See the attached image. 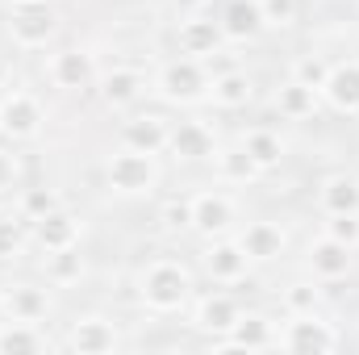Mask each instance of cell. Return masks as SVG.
<instances>
[{"mask_svg": "<svg viewBox=\"0 0 359 355\" xmlns=\"http://www.w3.org/2000/svg\"><path fill=\"white\" fill-rule=\"evenodd\" d=\"M46 351V335L38 330V322H8L0 326V355H38Z\"/></svg>", "mask_w": 359, "mask_h": 355, "instance_id": "obj_25", "label": "cell"}, {"mask_svg": "<svg viewBox=\"0 0 359 355\" xmlns=\"http://www.w3.org/2000/svg\"><path fill=\"white\" fill-rule=\"evenodd\" d=\"M46 276L55 284H76L84 276V255H76V247L67 251H46Z\"/></svg>", "mask_w": 359, "mask_h": 355, "instance_id": "obj_29", "label": "cell"}, {"mask_svg": "<svg viewBox=\"0 0 359 355\" xmlns=\"http://www.w3.org/2000/svg\"><path fill=\"white\" fill-rule=\"evenodd\" d=\"M251 96H255V84H251L247 72H222V76H213L209 100H213L217 109H247Z\"/></svg>", "mask_w": 359, "mask_h": 355, "instance_id": "obj_24", "label": "cell"}, {"mask_svg": "<svg viewBox=\"0 0 359 355\" xmlns=\"http://www.w3.org/2000/svg\"><path fill=\"white\" fill-rule=\"evenodd\" d=\"M209 88H213V80H209L205 63L192 59V55L163 63L159 76H155V92L168 105H201V100H209Z\"/></svg>", "mask_w": 359, "mask_h": 355, "instance_id": "obj_2", "label": "cell"}, {"mask_svg": "<svg viewBox=\"0 0 359 355\" xmlns=\"http://www.w3.org/2000/svg\"><path fill=\"white\" fill-rule=\"evenodd\" d=\"M222 42H226V34H222V21L192 17V21H184V25H180V51H184V55H192V59H205V55H213Z\"/></svg>", "mask_w": 359, "mask_h": 355, "instance_id": "obj_22", "label": "cell"}, {"mask_svg": "<svg viewBox=\"0 0 359 355\" xmlns=\"http://www.w3.org/2000/svg\"><path fill=\"white\" fill-rule=\"evenodd\" d=\"M4 314H8V309H4V293H0V322H4Z\"/></svg>", "mask_w": 359, "mask_h": 355, "instance_id": "obj_39", "label": "cell"}, {"mask_svg": "<svg viewBox=\"0 0 359 355\" xmlns=\"http://www.w3.org/2000/svg\"><path fill=\"white\" fill-rule=\"evenodd\" d=\"M318 205L322 213H359V180L347 172L326 176L318 188Z\"/></svg>", "mask_w": 359, "mask_h": 355, "instance_id": "obj_21", "label": "cell"}, {"mask_svg": "<svg viewBox=\"0 0 359 355\" xmlns=\"http://www.w3.org/2000/svg\"><path fill=\"white\" fill-rule=\"evenodd\" d=\"M42 121H46V113H42V105L29 92H8L0 100V134H8L13 142L34 138L42 130Z\"/></svg>", "mask_w": 359, "mask_h": 355, "instance_id": "obj_7", "label": "cell"}, {"mask_svg": "<svg viewBox=\"0 0 359 355\" xmlns=\"http://www.w3.org/2000/svg\"><path fill=\"white\" fill-rule=\"evenodd\" d=\"M147 96V76L138 67H113L100 76V100L109 109H130Z\"/></svg>", "mask_w": 359, "mask_h": 355, "instance_id": "obj_13", "label": "cell"}, {"mask_svg": "<svg viewBox=\"0 0 359 355\" xmlns=\"http://www.w3.org/2000/svg\"><path fill=\"white\" fill-rule=\"evenodd\" d=\"M63 201H59V192L55 188H25L21 192V213L29 217V222H38V217H46L50 209H59Z\"/></svg>", "mask_w": 359, "mask_h": 355, "instance_id": "obj_30", "label": "cell"}, {"mask_svg": "<svg viewBox=\"0 0 359 355\" xmlns=\"http://www.w3.org/2000/svg\"><path fill=\"white\" fill-rule=\"evenodd\" d=\"M205 0H176V8H201Z\"/></svg>", "mask_w": 359, "mask_h": 355, "instance_id": "obj_38", "label": "cell"}, {"mask_svg": "<svg viewBox=\"0 0 359 355\" xmlns=\"http://www.w3.org/2000/svg\"><path fill=\"white\" fill-rule=\"evenodd\" d=\"M50 80L55 88H67V92H80L96 84V55L92 51H59L50 59Z\"/></svg>", "mask_w": 359, "mask_h": 355, "instance_id": "obj_11", "label": "cell"}, {"mask_svg": "<svg viewBox=\"0 0 359 355\" xmlns=\"http://www.w3.org/2000/svg\"><path fill=\"white\" fill-rule=\"evenodd\" d=\"M326 234L347 243L351 251L359 247V213H326Z\"/></svg>", "mask_w": 359, "mask_h": 355, "instance_id": "obj_35", "label": "cell"}, {"mask_svg": "<svg viewBox=\"0 0 359 355\" xmlns=\"http://www.w3.org/2000/svg\"><path fill=\"white\" fill-rule=\"evenodd\" d=\"M168 151L184 159V163H196V159H209L213 155V130L201 126V121H180L176 130L168 134Z\"/></svg>", "mask_w": 359, "mask_h": 355, "instance_id": "obj_19", "label": "cell"}, {"mask_svg": "<svg viewBox=\"0 0 359 355\" xmlns=\"http://www.w3.org/2000/svg\"><path fill=\"white\" fill-rule=\"evenodd\" d=\"M284 305H288V314H313L318 305H322V288L318 284H288L284 288Z\"/></svg>", "mask_w": 359, "mask_h": 355, "instance_id": "obj_31", "label": "cell"}, {"mask_svg": "<svg viewBox=\"0 0 359 355\" xmlns=\"http://www.w3.org/2000/svg\"><path fill=\"white\" fill-rule=\"evenodd\" d=\"M25 247V230L13 217H0V260H17Z\"/></svg>", "mask_w": 359, "mask_h": 355, "instance_id": "obj_36", "label": "cell"}, {"mask_svg": "<svg viewBox=\"0 0 359 355\" xmlns=\"http://www.w3.org/2000/svg\"><path fill=\"white\" fill-rule=\"evenodd\" d=\"M339 343H343V339H339L334 322H326V318L313 309V314H292L288 326L280 330V343H276V347L297 351V355H322V351H334Z\"/></svg>", "mask_w": 359, "mask_h": 355, "instance_id": "obj_5", "label": "cell"}, {"mask_svg": "<svg viewBox=\"0 0 359 355\" xmlns=\"http://www.w3.org/2000/svg\"><path fill=\"white\" fill-rule=\"evenodd\" d=\"M238 301L234 297H226V293H213V297H201L196 301V314H192V326L196 330H205V335H226L234 322H238Z\"/></svg>", "mask_w": 359, "mask_h": 355, "instance_id": "obj_17", "label": "cell"}, {"mask_svg": "<svg viewBox=\"0 0 359 355\" xmlns=\"http://www.w3.org/2000/svg\"><path fill=\"white\" fill-rule=\"evenodd\" d=\"M213 159H217V180H226V184H251V180L264 176L255 168V159L247 155L243 142L238 147H226V151H213Z\"/></svg>", "mask_w": 359, "mask_h": 355, "instance_id": "obj_27", "label": "cell"}, {"mask_svg": "<svg viewBox=\"0 0 359 355\" xmlns=\"http://www.w3.org/2000/svg\"><path fill=\"white\" fill-rule=\"evenodd\" d=\"M264 13H259V0H230L226 13H222V34L230 42H255L264 34Z\"/></svg>", "mask_w": 359, "mask_h": 355, "instance_id": "obj_18", "label": "cell"}, {"mask_svg": "<svg viewBox=\"0 0 359 355\" xmlns=\"http://www.w3.org/2000/svg\"><path fill=\"white\" fill-rule=\"evenodd\" d=\"M322 96L339 109V113H359V63H334Z\"/></svg>", "mask_w": 359, "mask_h": 355, "instance_id": "obj_20", "label": "cell"}, {"mask_svg": "<svg viewBox=\"0 0 359 355\" xmlns=\"http://www.w3.org/2000/svg\"><path fill=\"white\" fill-rule=\"evenodd\" d=\"M192 230L205 239H226L234 230V205L222 192H201L192 196Z\"/></svg>", "mask_w": 359, "mask_h": 355, "instance_id": "obj_8", "label": "cell"}, {"mask_svg": "<svg viewBox=\"0 0 359 355\" xmlns=\"http://www.w3.org/2000/svg\"><path fill=\"white\" fill-rule=\"evenodd\" d=\"M243 251H247V260L251 264H271V260H280L284 255V247H288V234L276 226V222H251L247 230H243Z\"/></svg>", "mask_w": 359, "mask_h": 355, "instance_id": "obj_15", "label": "cell"}, {"mask_svg": "<svg viewBox=\"0 0 359 355\" xmlns=\"http://www.w3.org/2000/svg\"><path fill=\"white\" fill-rule=\"evenodd\" d=\"M8 184H13V159L0 155V188H8Z\"/></svg>", "mask_w": 359, "mask_h": 355, "instance_id": "obj_37", "label": "cell"}, {"mask_svg": "<svg viewBox=\"0 0 359 355\" xmlns=\"http://www.w3.org/2000/svg\"><path fill=\"white\" fill-rule=\"evenodd\" d=\"M297 0H259V13H264V25L268 29H288L297 21Z\"/></svg>", "mask_w": 359, "mask_h": 355, "instance_id": "obj_34", "label": "cell"}, {"mask_svg": "<svg viewBox=\"0 0 359 355\" xmlns=\"http://www.w3.org/2000/svg\"><path fill=\"white\" fill-rule=\"evenodd\" d=\"M4 76H8V72H4V63H0V84H4Z\"/></svg>", "mask_w": 359, "mask_h": 355, "instance_id": "obj_40", "label": "cell"}, {"mask_svg": "<svg viewBox=\"0 0 359 355\" xmlns=\"http://www.w3.org/2000/svg\"><path fill=\"white\" fill-rule=\"evenodd\" d=\"M138 293L155 314H176L180 305L192 297V272L176 260H155L138 276Z\"/></svg>", "mask_w": 359, "mask_h": 355, "instance_id": "obj_1", "label": "cell"}, {"mask_svg": "<svg viewBox=\"0 0 359 355\" xmlns=\"http://www.w3.org/2000/svg\"><path fill=\"white\" fill-rule=\"evenodd\" d=\"M159 222H163V230H192V196H172L163 209H159Z\"/></svg>", "mask_w": 359, "mask_h": 355, "instance_id": "obj_32", "label": "cell"}, {"mask_svg": "<svg viewBox=\"0 0 359 355\" xmlns=\"http://www.w3.org/2000/svg\"><path fill=\"white\" fill-rule=\"evenodd\" d=\"M247 251H243V243L238 239H213L209 243V251H205V272L213 276V280H243L247 276Z\"/></svg>", "mask_w": 359, "mask_h": 355, "instance_id": "obj_16", "label": "cell"}, {"mask_svg": "<svg viewBox=\"0 0 359 355\" xmlns=\"http://www.w3.org/2000/svg\"><path fill=\"white\" fill-rule=\"evenodd\" d=\"M59 29V13L46 0H13L8 4V38L25 51H38L55 38Z\"/></svg>", "mask_w": 359, "mask_h": 355, "instance_id": "obj_3", "label": "cell"}, {"mask_svg": "<svg viewBox=\"0 0 359 355\" xmlns=\"http://www.w3.org/2000/svg\"><path fill=\"white\" fill-rule=\"evenodd\" d=\"M104 180H109V188L121 192V196H147V192H155V184H159V163H155V155H142V151L121 147V151L104 163Z\"/></svg>", "mask_w": 359, "mask_h": 355, "instance_id": "obj_4", "label": "cell"}, {"mask_svg": "<svg viewBox=\"0 0 359 355\" xmlns=\"http://www.w3.org/2000/svg\"><path fill=\"white\" fill-rule=\"evenodd\" d=\"M117 326L109 322V318H100V314H88V318H80L72 330H67V347L80 355H109L117 351Z\"/></svg>", "mask_w": 359, "mask_h": 355, "instance_id": "obj_10", "label": "cell"}, {"mask_svg": "<svg viewBox=\"0 0 359 355\" xmlns=\"http://www.w3.org/2000/svg\"><path fill=\"white\" fill-rule=\"evenodd\" d=\"M168 134H172V126L159 113H142V117H130L121 126V147L142 151V155H159V151H168Z\"/></svg>", "mask_w": 359, "mask_h": 355, "instance_id": "obj_12", "label": "cell"}, {"mask_svg": "<svg viewBox=\"0 0 359 355\" xmlns=\"http://www.w3.org/2000/svg\"><path fill=\"white\" fill-rule=\"evenodd\" d=\"M280 343V330L276 322H268L264 314H238V322L213 343L217 351H268Z\"/></svg>", "mask_w": 359, "mask_h": 355, "instance_id": "obj_6", "label": "cell"}, {"mask_svg": "<svg viewBox=\"0 0 359 355\" xmlns=\"http://www.w3.org/2000/svg\"><path fill=\"white\" fill-rule=\"evenodd\" d=\"M4 309H8V318H17V322H42V318L50 314V297H46V288L13 284V288L4 293Z\"/></svg>", "mask_w": 359, "mask_h": 355, "instance_id": "obj_23", "label": "cell"}, {"mask_svg": "<svg viewBox=\"0 0 359 355\" xmlns=\"http://www.w3.org/2000/svg\"><path fill=\"white\" fill-rule=\"evenodd\" d=\"M243 147H247V155L255 159V168H259V172L280 168V159H284V138H280V134H271V130H251V134L243 138Z\"/></svg>", "mask_w": 359, "mask_h": 355, "instance_id": "obj_28", "label": "cell"}, {"mask_svg": "<svg viewBox=\"0 0 359 355\" xmlns=\"http://www.w3.org/2000/svg\"><path fill=\"white\" fill-rule=\"evenodd\" d=\"M305 260H309V272H313L318 280H339V276L351 272V247L339 243V239H330V234H322V239L309 243Z\"/></svg>", "mask_w": 359, "mask_h": 355, "instance_id": "obj_14", "label": "cell"}, {"mask_svg": "<svg viewBox=\"0 0 359 355\" xmlns=\"http://www.w3.org/2000/svg\"><path fill=\"white\" fill-rule=\"evenodd\" d=\"M326 76H330V63L318 59V55H305V59L292 63V80H301V84H309V88H318V92L326 84Z\"/></svg>", "mask_w": 359, "mask_h": 355, "instance_id": "obj_33", "label": "cell"}, {"mask_svg": "<svg viewBox=\"0 0 359 355\" xmlns=\"http://www.w3.org/2000/svg\"><path fill=\"white\" fill-rule=\"evenodd\" d=\"M276 109H280L284 117H292V121L313 117V109H318V88H309V84H301V80L288 76V80L276 88Z\"/></svg>", "mask_w": 359, "mask_h": 355, "instance_id": "obj_26", "label": "cell"}, {"mask_svg": "<svg viewBox=\"0 0 359 355\" xmlns=\"http://www.w3.org/2000/svg\"><path fill=\"white\" fill-rule=\"evenodd\" d=\"M80 230H84V222H80L67 205H59V209H50L46 217L34 222V239H38L42 251H67V247H80Z\"/></svg>", "mask_w": 359, "mask_h": 355, "instance_id": "obj_9", "label": "cell"}]
</instances>
